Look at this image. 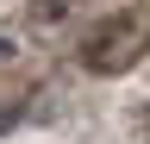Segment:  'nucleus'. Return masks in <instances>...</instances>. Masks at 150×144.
<instances>
[{"label": "nucleus", "instance_id": "1", "mask_svg": "<svg viewBox=\"0 0 150 144\" xmlns=\"http://www.w3.org/2000/svg\"><path fill=\"white\" fill-rule=\"evenodd\" d=\"M81 69L88 75H125L150 57V6H112L106 19L81 31Z\"/></svg>", "mask_w": 150, "mask_h": 144}]
</instances>
